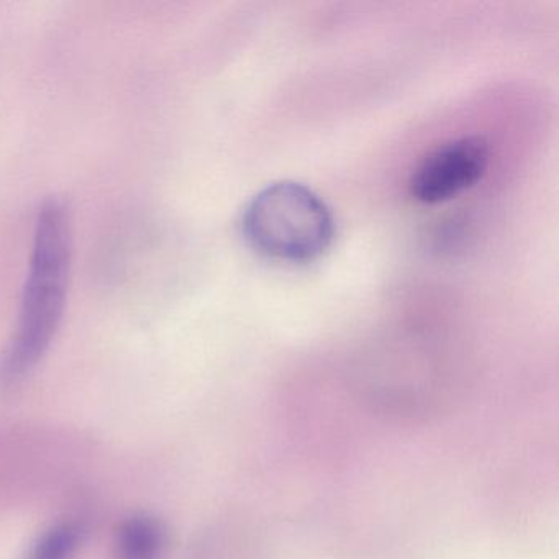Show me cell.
Listing matches in <instances>:
<instances>
[{
  "mask_svg": "<svg viewBox=\"0 0 559 559\" xmlns=\"http://www.w3.org/2000/svg\"><path fill=\"white\" fill-rule=\"evenodd\" d=\"M70 215L58 201L40 209L35 227L31 266L22 296L17 332L0 359V381H21L50 348L67 307L70 280Z\"/></svg>",
  "mask_w": 559,
  "mask_h": 559,
  "instance_id": "1",
  "label": "cell"
},
{
  "mask_svg": "<svg viewBox=\"0 0 559 559\" xmlns=\"http://www.w3.org/2000/svg\"><path fill=\"white\" fill-rule=\"evenodd\" d=\"M245 240L258 253L281 263H312L335 237L329 205L299 182L281 181L258 192L241 217Z\"/></svg>",
  "mask_w": 559,
  "mask_h": 559,
  "instance_id": "2",
  "label": "cell"
},
{
  "mask_svg": "<svg viewBox=\"0 0 559 559\" xmlns=\"http://www.w3.org/2000/svg\"><path fill=\"white\" fill-rule=\"evenodd\" d=\"M489 166V145L483 136H461L428 153L412 173L408 191L420 204L451 201L474 188Z\"/></svg>",
  "mask_w": 559,
  "mask_h": 559,
  "instance_id": "3",
  "label": "cell"
},
{
  "mask_svg": "<svg viewBox=\"0 0 559 559\" xmlns=\"http://www.w3.org/2000/svg\"><path fill=\"white\" fill-rule=\"evenodd\" d=\"M165 546V526L148 513L129 516L117 530V559H159Z\"/></svg>",
  "mask_w": 559,
  "mask_h": 559,
  "instance_id": "4",
  "label": "cell"
},
{
  "mask_svg": "<svg viewBox=\"0 0 559 559\" xmlns=\"http://www.w3.org/2000/svg\"><path fill=\"white\" fill-rule=\"evenodd\" d=\"M84 525L76 519H63L48 526L35 539L27 559H73L83 542Z\"/></svg>",
  "mask_w": 559,
  "mask_h": 559,
  "instance_id": "5",
  "label": "cell"
}]
</instances>
